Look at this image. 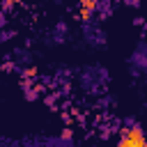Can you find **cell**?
<instances>
[{
  "label": "cell",
  "instance_id": "1",
  "mask_svg": "<svg viewBox=\"0 0 147 147\" xmlns=\"http://www.w3.org/2000/svg\"><path fill=\"white\" fill-rule=\"evenodd\" d=\"M80 5H83L85 9H94V7H96V0H80Z\"/></svg>",
  "mask_w": 147,
  "mask_h": 147
},
{
  "label": "cell",
  "instance_id": "2",
  "mask_svg": "<svg viewBox=\"0 0 147 147\" xmlns=\"http://www.w3.org/2000/svg\"><path fill=\"white\" fill-rule=\"evenodd\" d=\"M126 2H129V5H133V7H136V5H138V2H140V0H126Z\"/></svg>",
  "mask_w": 147,
  "mask_h": 147
},
{
  "label": "cell",
  "instance_id": "3",
  "mask_svg": "<svg viewBox=\"0 0 147 147\" xmlns=\"http://www.w3.org/2000/svg\"><path fill=\"white\" fill-rule=\"evenodd\" d=\"M2 23H5V16H2V14H0V25H2Z\"/></svg>",
  "mask_w": 147,
  "mask_h": 147
}]
</instances>
